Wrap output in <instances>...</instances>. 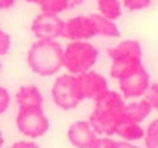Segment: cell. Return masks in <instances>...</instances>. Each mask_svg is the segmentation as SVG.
<instances>
[{
  "label": "cell",
  "instance_id": "16",
  "mask_svg": "<svg viewBox=\"0 0 158 148\" xmlns=\"http://www.w3.org/2000/svg\"><path fill=\"white\" fill-rule=\"evenodd\" d=\"M90 15L95 21L97 36H102V38H117L121 34L116 21H110V19L104 17L102 14H90Z\"/></svg>",
  "mask_w": 158,
  "mask_h": 148
},
{
  "label": "cell",
  "instance_id": "22",
  "mask_svg": "<svg viewBox=\"0 0 158 148\" xmlns=\"http://www.w3.org/2000/svg\"><path fill=\"white\" fill-rule=\"evenodd\" d=\"M10 44H12V39H10V34L5 32L4 29H0V56H5L10 49Z\"/></svg>",
  "mask_w": 158,
  "mask_h": 148
},
{
  "label": "cell",
  "instance_id": "1",
  "mask_svg": "<svg viewBox=\"0 0 158 148\" xmlns=\"http://www.w3.org/2000/svg\"><path fill=\"white\" fill-rule=\"evenodd\" d=\"M124 111H126V102H124L123 94L109 90L106 95L95 100L89 121L99 134L112 136L116 134L117 126L126 119Z\"/></svg>",
  "mask_w": 158,
  "mask_h": 148
},
{
  "label": "cell",
  "instance_id": "25",
  "mask_svg": "<svg viewBox=\"0 0 158 148\" xmlns=\"http://www.w3.org/2000/svg\"><path fill=\"white\" fill-rule=\"evenodd\" d=\"M10 148H39V146L34 143V141H17V143H15L14 146H10Z\"/></svg>",
  "mask_w": 158,
  "mask_h": 148
},
{
  "label": "cell",
  "instance_id": "27",
  "mask_svg": "<svg viewBox=\"0 0 158 148\" xmlns=\"http://www.w3.org/2000/svg\"><path fill=\"white\" fill-rule=\"evenodd\" d=\"M117 148H139V146L134 145V143H131V141L121 140V141H117Z\"/></svg>",
  "mask_w": 158,
  "mask_h": 148
},
{
  "label": "cell",
  "instance_id": "11",
  "mask_svg": "<svg viewBox=\"0 0 158 148\" xmlns=\"http://www.w3.org/2000/svg\"><path fill=\"white\" fill-rule=\"evenodd\" d=\"M15 102L19 107H34V109H43V94L36 85H22L19 92L15 94Z\"/></svg>",
  "mask_w": 158,
  "mask_h": 148
},
{
  "label": "cell",
  "instance_id": "4",
  "mask_svg": "<svg viewBox=\"0 0 158 148\" xmlns=\"http://www.w3.org/2000/svg\"><path fill=\"white\" fill-rule=\"evenodd\" d=\"M51 97L53 102L63 111H72L78 107V104L85 99L82 94V89H80L78 75L66 73V75L56 77L51 89Z\"/></svg>",
  "mask_w": 158,
  "mask_h": 148
},
{
  "label": "cell",
  "instance_id": "23",
  "mask_svg": "<svg viewBox=\"0 0 158 148\" xmlns=\"http://www.w3.org/2000/svg\"><path fill=\"white\" fill-rule=\"evenodd\" d=\"M10 106V94L5 87H0V114H4Z\"/></svg>",
  "mask_w": 158,
  "mask_h": 148
},
{
  "label": "cell",
  "instance_id": "14",
  "mask_svg": "<svg viewBox=\"0 0 158 148\" xmlns=\"http://www.w3.org/2000/svg\"><path fill=\"white\" fill-rule=\"evenodd\" d=\"M151 111H153L151 104L143 97V99L136 100V102H129V104H126V111H124V116H126V119H127V121H133V123H139V124H141L148 116H150Z\"/></svg>",
  "mask_w": 158,
  "mask_h": 148
},
{
  "label": "cell",
  "instance_id": "2",
  "mask_svg": "<svg viewBox=\"0 0 158 148\" xmlns=\"http://www.w3.org/2000/svg\"><path fill=\"white\" fill-rule=\"evenodd\" d=\"M65 48L56 41L38 39L27 51V66L41 77H53L65 68Z\"/></svg>",
  "mask_w": 158,
  "mask_h": 148
},
{
  "label": "cell",
  "instance_id": "20",
  "mask_svg": "<svg viewBox=\"0 0 158 148\" xmlns=\"http://www.w3.org/2000/svg\"><path fill=\"white\" fill-rule=\"evenodd\" d=\"M151 5V0H123V7L127 9L129 12L144 11Z\"/></svg>",
  "mask_w": 158,
  "mask_h": 148
},
{
  "label": "cell",
  "instance_id": "13",
  "mask_svg": "<svg viewBox=\"0 0 158 148\" xmlns=\"http://www.w3.org/2000/svg\"><path fill=\"white\" fill-rule=\"evenodd\" d=\"M110 61H112V65H110V77L116 80L127 77L129 73H133L136 68H139L143 65L141 58H116V60H110Z\"/></svg>",
  "mask_w": 158,
  "mask_h": 148
},
{
  "label": "cell",
  "instance_id": "28",
  "mask_svg": "<svg viewBox=\"0 0 158 148\" xmlns=\"http://www.w3.org/2000/svg\"><path fill=\"white\" fill-rule=\"evenodd\" d=\"M4 146V134H2V131H0V148Z\"/></svg>",
  "mask_w": 158,
  "mask_h": 148
},
{
  "label": "cell",
  "instance_id": "5",
  "mask_svg": "<svg viewBox=\"0 0 158 148\" xmlns=\"http://www.w3.org/2000/svg\"><path fill=\"white\" fill-rule=\"evenodd\" d=\"M15 126L24 136L29 140L41 138L49 129V119L46 117L43 109L34 107H19V112L15 116Z\"/></svg>",
  "mask_w": 158,
  "mask_h": 148
},
{
  "label": "cell",
  "instance_id": "30",
  "mask_svg": "<svg viewBox=\"0 0 158 148\" xmlns=\"http://www.w3.org/2000/svg\"><path fill=\"white\" fill-rule=\"evenodd\" d=\"M0 70H2V61H0Z\"/></svg>",
  "mask_w": 158,
  "mask_h": 148
},
{
  "label": "cell",
  "instance_id": "18",
  "mask_svg": "<svg viewBox=\"0 0 158 148\" xmlns=\"http://www.w3.org/2000/svg\"><path fill=\"white\" fill-rule=\"evenodd\" d=\"M99 14L110 21H117L123 15V0H97Z\"/></svg>",
  "mask_w": 158,
  "mask_h": 148
},
{
  "label": "cell",
  "instance_id": "15",
  "mask_svg": "<svg viewBox=\"0 0 158 148\" xmlns=\"http://www.w3.org/2000/svg\"><path fill=\"white\" fill-rule=\"evenodd\" d=\"M116 134L121 136L123 140H126V141L144 140V129L141 128V124L139 123H133V121H127V119H124L123 123L117 126Z\"/></svg>",
  "mask_w": 158,
  "mask_h": 148
},
{
  "label": "cell",
  "instance_id": "17",
  "mask_svg": "<svg viewBox=\"0 0 158 148\" xmlns=\"http://www.w3.org/2000/svg\"><path fill=\"white\" fill-rule=\"evenodd\" d=\"M83 0H41V12H53V14H61L68 9H75Z\"/></svg>",
  "mask_w": 158,
  "mask_h": 148
},
{
  "label": "cell",
  "instance_id": "21",
  "mask_svg": "<svg viewBox=\"0 0 158 148\" xmlns=\"http://www.w3.org/2000/svg\"><path fill=\"white\" fill-rule=\"evenodd\" d=\"M144 99L151 104L155 111H158V83H151L148 92L144 94Z\"/></svg>",
  "mask_w": 158,
  "mask_h": 148
},
{
  "label": "cell",
  "instance_id": "29",
  "mask_svg": "<svg viewBox=\"0 0 158 148\" xmlns=\"http://www.w3.org/2000/svg\"><path fill=\"white\" fill-rule=\"evenodd\" d=\"M26 2H29V4H41V0H26Z\"/></svg>",
  "mask_w": 158,
  "mask_h": 148
},
{
  "label": "cell",
  "instance_id": "24",
  "mask_svg": "<svg viewBox=\"0 0 158 148\" xmlns=\"http://www.w3.org/2000/svg\"><path fill=\"white\" fill-rule=\"evenodd\" d=\"M92 148H117V141H114L110 136H102L97 138L95 145Z\"/></svg>",
  "mask_w": 158,
  "mask_h": 148
},
{
  "label": "cell",
  "instance_id": "6",
  "mask_svg": "<svg viewBox=\"0 0 158 148\" xmlns=\"http://www.w3.org/2000/svg\"><path fill=\"white\" fill-rule=\"evenodd\" d=\"M65 21L60 19V14L53 12H39L31 24V32L43 41H56V38L63 36Z\"/></svg>",
  "mask_w": 158,
  "mask_h": 148
},
{
  "label": "cell",
  "instance_id": "12",
  "mask_svg": "<svg viewBox=\"0 0 158 148\" xmlns=\"http://www.w3.org/2000/svg\"><path fill=\"white\" fill-rule=\"evenodd\" d=\"M110 60L116 58H143V49L136 39H124L107 51Z\"/></svg>",
  "mask_w": 158,
  "mask_h": 148
},
{
  "label": "cell",
  "instance_id": "19",
  "mask_svg": "<svg viewBox=\"0 0 158 148\" xmlns=\"http://www.w3.org/2000/svg\"><path fill=\"white\" fill-rule=\"evenodd\" d=\"M143 141H144V148H158V117L146 126Z\"/></svg>",
  "mask_w": 158,
  "mask_h": 148
},
{
  "label": "cell",
  "instance_id": "9",
  "mask_svg": "<svg viewBox=\"0 0 158 148\" xmlns=\"http://www.w3.org/2000/svg\"><path fill=\"white\" fill-rule=\"evenodd\" d=\"M78 82H80V89H82L83 97L94 100V102L109 92L107 78L104 75H100L99 72H94V70L78 75Z\"/></svg>",
  "mask_w": 158,
  "mask_h": 148
},
{
  "label": "cell",
  "instance_id": "10",
  "mask_svg": "<svg viewBox=\"0 0 158 148\" xmlns=\"http://www.w3.org/2000/svg\"><path fill=\"white\" fill-rule=\"evenodd\" d=\"M97 134L90 121H75L66 131V138L75 148H92L99 138Z\"/></svg>",
  "mask_w": 158,
  "mask_h": 148
},
{
  "label": "cell",
  "instance_id": "3",
  "mask_svg": "<svg viewBox=\"0 0 158 148\" xmlns=\"http://www.w3.org/2000/svg\"><path fill=\"white\" fill-rule=\"evenodd\" d=\"M99 58V49L89 41H70L65 46V68L72 75L90 72Z\"/></svg>",
  "mask_w": 158,
  "mask_h": 148
},
{
  "label": "cell",
  "instance_id": "7",
  "mask_svg": "<svg viewBox=\"0 0 158 148\" xmlns=\"http://www.w3.org/2000/svg\"><path fill=\"white\" fill-rule=\"evenodd\" d=\"M117 82H119V92L123 94L124 99H141L151 85L150 73L143 65Z\"/></svg>",
  "mask_w": 158,
  "mask_h": 148
},
{
  "label": "cell",
  "instance_id": "8",
  "mask_svg": "<svg viewBox=\"0 0 158 148\" xmlns=\"http://www.w3.org/2000/svg\"><path fill=\"white\" fill-rule=\"evenodd\" d=\"M94 36H97V26L92 15H75L65 21L61 38L68 41H89Z\"/></svg>",
  "mask_w": 158,
  "mask_h": 148
},
{
  "label": "cell",
  "instance_id": "26",
  "mask_svg": "<svg viewBox=\"0 0 158 148\" xmlns=\"http://www.w3.org/2000/svg\"><path fill=\"white\" fill-rule=\"evenodd\" d=\"M17 0H0V11H7V9H12L15 5Z\"/></svg>",
  "mask_w": 158,
  "mask_h": 148
}]
</instances>
